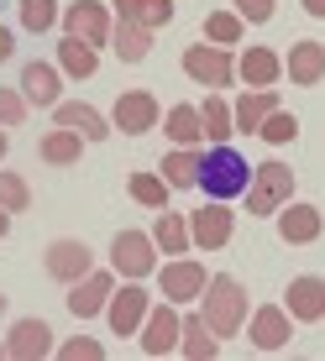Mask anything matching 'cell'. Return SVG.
<instances>
[{"label":"cell","mask_w":325,"mask_h":361,"mask_svg":"<svg viewBox=\"0 0 325 361\" xmlns=\"http://www.w3.org/2000/svg\"><path fill=\"white\" fill-rule=\"evenodd\" d=\"M110 47L121 53V63H142V58L153 53V32H147L142 21H116V32H110Z\"/></svg>","instance_id":"cb8c5ba5"},{"label":"cell","mask_w":325,"mask_h":361,"mask_svg":"<svg viewBox=\"0 0 325 361\" xmlns=\"http://www.w3.org/2000/svg\"><path fill=\"white\" fill-rule=\"evenodd\" d=\"M58 356H64V361H100V356H105V345L90 341V335H73V341L58 345Z\"/></svg>","instance_id":"8d00e7d4"},{"label":"cell","mask_w":325,"mask_h":361,"mask_svg":"<svg viewBox=\"0 0 325 361\" xmlns=\"http://www.w3.org/2000/svg\"><path fill=\"white\" fill-rule=\"evenodd\" d=\"M53 21H58L53 0H21V27H27V32H47Z\"/></svg>","instance_id":"e575fe53"},{"label":"cell","mask_w":325,"mask_h":361,"mask_svg":"<svg viewBox=\"0 0 325 361\" xmlns=\"http://www.w3.org/2000/svg\"><path fill=\"white\" fill-rule=\"evenodd\" d=\"M58 68L53 63H27L21 68V94H27V105H58Z\"/></svg>","instance_id":"603a6c76"},{"label":"cell","mask_w":325,"mask_h":361,"mask_svg":"<svg viewBox=\"0 0 325 361\" xmlns=\"http://www.w3.org/2000/svg\"><path fill=\"white\" fill-rule=\"evenodd\" d=\"M162 131H168L179 147H199V136H205V126H199V105H173Z\"/></svg>","instance_id":"83f0119b"},{"label":"cell","mask_w":325,"mask_h":361,"mask_svg":"<svg viewBox=\"0 0 325 361\" xmlns=\"http://www.w3.org/2000/svg\"><path fill=\"white\" fill-rule=\"evenodd\" d=\"M325 231V215L315 204H283L278 209V235L289 246H305V241H315V235Z\"/></svg>","instance_id":"ac0fdd59"},{"label":"cell","mask_w":325,"mask_h":361,"mask_svg":"<svg viewBox=\"0 0 325 361\" xmlns=\"http://www.w3.org/2000/svg\"><path fill=\"white\" fill-rule=\"evenodd\" d=\"M236 16H242V21H268L273 0H236Z\"/></svg>","instance_id":"f35d334b"},{"label":"cell","mask_w":325,"mask_h":361,"mask_svg":"<svg viewBox=\"0 0 325 361\" xmlns=\"http://www.w3.org/2000/svg\"><path fill=\"white\" fill-rule=\"evenodd\" d=\"M53 121L58 126H69V131H79L84 142H105L116 126H105V116H100L95 105H79V99H69V105H53Z\"/></svg>","instance_id":"d6986e66"},{"label":"cell","mask_w":325,"mask_h":361,"mask_svg":"<svg viewBox=\"0 0 325 361\" xmlns=\"http://www.w3.org/2000/svg\"><path fill=\"white\" fill-rule=\"evenodd\" d=\"M95 63H100V58H95V47H90V42H79V37L58 42V68H64V73H73V79H90Z\"/></svg>","instance_id":"f1b7e54d"},{"label":"cell","mask_w":325,"mask_h":361,"mask_svg":"<svg viewBox=\"0 0 325 361\" xmlns=\"http://www.w3.org/2000/svg\"><path fill=\"white\" fill-rule=\"evenodd\" d=\"M0 309H6V293H0Z\"/></svg>","instance_id":"f6af8a7d"},{"label":"cell","mask_w":325,"mask_h":361,"mask_svg":"<svg viewBox=\"0 0 325 361\" xmlns=\"http://www.w3.org/2000/svg\"><path fill=\"white\" fill-rule=\"evenodd\" d=\"M184 73H189L194 84H210V90H226L231 84V73H236V63H231V47H215V42H194L189 53H184Z\"/></svg>","instance_id":"5b68a950"},{"label":"cell","mask_w":325,"mask_h":361,"mask_svg":"<svg viewBox=\"0 0 325 361\" xmlns=\"http://www.w3.org/2000/svg\"><path fill=\"white\" fill-rule=\"evenodd\" d=\"M11 53H16V42H11V32H6V27H0V63H6V58H11Z\"/></svg>","instance_id":"60d3db41"},{"label":"cell","mask_w":325,"mask_h":361,"mask_svg":"<svg viewBox=\"0 0 325 361\" xmlns=\"http://www.w3.org/2000/svg\"><path fill=\"white\" fill-rule=\"evenodd\" d=\"M283 309H289L299 325L325 319V278H309V272H305V278H294L289 283V304H283Z\"/></svg>","instance_id":"5bb4252c"},{"label":"cell","mask_w":325,"mask_h":361,"mask_svg":"<svg viewBox=\"0 0 325 361\" xmlns=\"http://www.w3.org/2000/svg\"><path fill=\"white\" fill-rule=\"evenodd\" d=\"M305 11L309 16H325V0H305Z\"/></svg>","instance_id":"b9f144b4"},{"label":"cell","mask_w":325,"mask_h":361,"mask_svg":"<svg viewBox=\"0 0 325 361\" xmlns=\"http://www.w3.org/2000/svg\"><path fill=\"white\" fill-rule=\"evenodd\" d=\"M252 345L257 351H283V345H289V335H294V314L283 304H262L257 314H252Z\"/></svg>","instance_id":"30bf717a"},{"label":"cell","mask_w":325,"mask_h":361,"mask_svg":"<svg viewBox=\"0 0 325 361\" xmlns=\"http://www.w3.org/2000/svg\"><path fill=\"white\" fill-rule=\"evenodd\" d=\"M247 183H252V168H247V157L236 152V147L226 142H215L205 157H199V178H194V189H205V199H236V194H247Z\"/></svg>","instance_id":"6da1fadb"},{"label":"cell","mask_w":325,"mask_h":361,"mask_svg":"<svg viewBox=\"0 0 325 361\" xmlns=\"http://www.w3.org/2000/svg\"><path fill=\"white\" fill-rule=\"evenodd\" d=\"M79 152H84V136L69 131V126H58V131L42 136V157H47L53 168H73V163H79Z\"/></svg>","instance_id":"4316f807"},{"label":"cell","mask_w":325,"mask_h":361,"mask_svg":"<svg viewBox=\"0 0 325 361\" xmlns=\"http://www.w3.org/2000/svg\"><path fill=\"white\" fill-rule=\"evenodd\" d=\"M179 330H184V319H179V309L162 298V304L147 309V319H142V351L147 356H168V351H179Z\"/></svg>","instance_id":"ba28073f"},{"label":"cell","mask_w":325,"mask_h":361,"mask_svg":"<svg viewBox=\"0 0 325 361\" xmlns=\"http://www.w3.org/2000/svg\"><path fill=\"white\" fill-rule=\"evenodd\" d=\"M273 110H278V90H247V94L231 105V126L247 131V136H257L262 121H268Z\"/></svg>","instance_id":"e0dca14e"},{"label":"cell","mask_w":325,"mask_h":361,"mask_svg":"<svg viewBox=\"0 0 325 361\" xmlns=\"http://www.w3.org/2000/svg\"><path fill=\"white\" fill-rule=\"evenodd\" d=\"M205 37H210L215 47L242 42V16H236V11H210V16H205Z\"/></svg>","instance_id":"1f68e13d"},{"label":"cell","mask_w":325,"mask_h":361,"mask_svg":"<svg viewBox=\"0 0 325 361\" xmlns=\"http://www.w3.org/2000/svg\"><path fill=\"white\" fill-rule=\"evenodd\" d=\"M64 32L69 37H79V42H110V32H116V21H110V11L100 6V0H73V6L64 11Z\"/></svg>","instance_id":"52a82bcc"},{"label":"cell","mask_w":325,"mask_h":361,"mask_svg":"<svg viewBox=\"0 0 325 361\" xmlns=\"http://www.w3.org/2000/svg\"><path fill=\"white\" fill-rule=\"evenodd\" d=\"M0 157H6V131H0Z\"/></svg>","instance_id":"ee69618b"},{"label":"cell","mask_w":325,"mask_h":361,"mask_svg":"<svg viewBox=\"0 0 325 361\" xmlns=\"http://www.w3.org/2000/svg\"><path fill=\"white\" fill-rule=\"evenodd\" d=\"M116 21H136V0H116Z\"/></svg>","instance_id":"ab89813d"},{"label":"cell","mask_w":325,"mask_h":361,"mask_svg":"<svg viewBox=\"0 0 325 361\" xmlns=\"http://www.w3.org/2000/svg\"><path fill=\"white\" fill-rule=\"evenodd\" d=\"M110 293H116V283H110V272H84L79 283H73V293H69V309L79 319H95L100 309L110 304Z\"/></svg>","instance_id":"9a60e30c"},{"label":"cell","mask_w":325,"mask_h":361,"mask_svg":"<svg viewBox=\"0 0 325 361\" xmlns=\"http://www.w3.org/2000/svg\"><path fill=\"white\" fill-rule=\"evenodd\" d=\"M147 309H153V293H147L136 278H126V288L110 293L105 319H110V330H116V335H136V330H142V319H147Z\"/></svg>","instance_id":"8992f818"},{"label":"cell","mask_w":325,"mask_h":361,"mask_svg":"<svg viewBox=\"0 0 325 361\" xmlns=\"http://www.w3.org/2000/svg\"><path fill=\"white\" fill-rule=\"evenodd\" d=\"M131 199L136 204H147V209H168V183L158 178V173H131Z\"/></svg>","instance_id":"4dcf8cb0"},{"label":"cell","mask_w":325,"mask_h":361,"mask_svg":"<svg viewBox=\"0 0 325 361\" xmlns=\"http://www.w3.org/2000/svg\"><path fill=\"white\" fill-rule=\"evenodd\" d=\"M236 73H242L252 90H273V84H278V73H283V58L273 53V47H247L242 63H236Z\"/></svg>","instance_id":"7402d4cb"},{"label":"cell","mask_w":325,"mask_h":361,"mask_svg":"<svg viewBox=\"0 0 325 361\" xmlns=\"http://www.w3.org/2000/svg\"><path fill=\"white\" fill-rule=\"evenodd\" d=\"M32 204V189H27V178H16V173H0V209H27Z\"/></svg>","instance_id":"836d02e7"},{"label":"cell","mask_w":325,"mask_h":361,"mask_svg":"<svg viewBox=\"0 0 325 361\" xmlns=\"http://www.w3.org/2000/svg\"><path fill=\"white\" fill-rule=\"evenodd\" d=\"M199 298H205V325L215 330V335H236V330L247 325V288L236 278H226V272L210 278Z\"/></svg>","instance_id":"7a4b0ae2"},{"label":"cell","mask_w":325,"mask_h":361,"mask_svg":"<svg viewBox=\"0 0 325 361\" xmlns=\"http://www.w3.org/2000/svg\"><path fill=\"white\" fill-rule=\"evenodd\" d=\"M220 351V335L205 325V314H184V330H179V356L184 361H210Z\"/></svg>","instance_id":"44dd1931"},{"label":"cell","mask_w":325,"mask_h":361,"mask_svg":"<svg viewBox=\"0 0 325 361\" xmlns=\"http://www.w3.org/2000/svg\"><path fill=\"white\" fill-rule=\"evenodd\" d=\"M47 351H53V330H47L42 319H21V325L11 330V341H6L11 361H42Z\"/></svg>","instance_id":"2e32d148"},{"label":"cell","mask_w":325,"mask_h":361,"mask_svg":"<svg viewBox=\"0 0 325 361\" xmlns=\"http://www.w3.org/2000/svg\"><path fill=\"white\" fill-rule=\"evenodd\" d=\"M283 68H289V84H320L325 79V42H309V37L294 42Z\"/></svg>","instance_id":"ffe728a7"},{"label":"cell","mask_w":325,"mask_h":361,"mask_svg":"<svg viewBox=\"0 0 325 361\" xmlns=\"http://www.w3.org/2000/svg\"><path fill=\"white\" fill-rule=\"evenodd\" d=\"M21 116H27V94H16V90H0V126H16Z\"/></svg>","instance_id":"74e56055"},{"label":"cell","mask_w":325,"mask_h":361,"mask_svg":"<svg viewBox=\"0 0 325 361\" xmlns=\"http://www.w3.org/2000/svg\"><path fill=\"white\" fill-rule=\"evenodd\" d=\"M110 267H116L121 278H136V283H142L147 272H158L153 235H147V231H121L116 241H110Z\"/></svg>","instance_id":"277c9868"},{"label":"cell","mask_w":325,"mask_h":361,"mask_svg":"<svg viewBox=\"0 0 325 361\" xmlns=\"http://www.w3.org/2000/svg\"><path fill=\"white\" fill-rule=\"evenodd\" d=\"M153 246L162 252H189V220L179 215V209H158V226H153Z\"/></svg>","instance_id":"484cf974"},{"label":"cell","mask_w":325,"mask_h":361,"mask_svg":"<svg viewBox=\"0 0 325 361\" xmlns=\"http://www.w3.org/2000/svg\"><path fill=\"white\" fill-rule=\"evenodd\" d=\"M42 267H47V278H58V283H79L84 272H95L90 267V246L84 241H53L47 246V257H42Z\"/></svg>","instance_id":"8fae6325"},{"label":"cell","mask_w":325,"mask_h":361,"mask_svg":"<svg viewBox=\"0 0 325 361\" xmlns=\"http://www.w3.org/2000/svg\"><path fill=\"white\" fill-rule=\"evenodd\" d=\"M6 231H11V209H0V241H6Z\"/></svg>","instance_id":"7bdbcfd3"},{"label":"cell","mask_w":325,"mask_h":361,"mask_svg":"<svg viewBox=\"0 0 325 361\" xmlns=\"http://www.w3.org/2000/svg\"><path fill=\"white\" fill-rule=\"evenodd\" d=\"M136 21H142L147 32H162L173 21V0H136Z\"/></svg>","instance_id":"d590c367"},{"label":"cell","mask_w":325,"mask_h":361,"mask_svg":"<svg viewBox=\"0 0 325 361\" xmlns=\"http://www.w3.org/2000/svg\"><path fill=\"white\" fill-rule=\"evenodd\" d=\"M199 293H205V267L199 262L179 257V262L162 267V298H168V304H194Z\"/></svg>","instance_id":"7c38bea8"},{"label":"cell","mask_w":325,"mask_h":361,"mask_svg":"<svg viewBox=\"0 0 325 361\" xmlns=\"http://www.w3.org/2000/svg\"><path fill=\"white\" fill-rule=\"evenodd\" d=\"M231 226H236L231 209H220V199H215L210 209H194L189 215V241L205 246V252H220V246L231 241Z\"/></svg>","instance_id":"4fadbf2b"},{"label":"cell","mask_w":325,"mask_h":361,"mask_svg":"<svg viewBox=\"0 0 325 361\" xmlns=\"http://www.w3.org/2000/svg\"><path fill=\"white\" fill-rule=\"evenodd\" d=\"M199 126H205V136H210V142H231V105H226V99H220V94H210L205 99V105H199Z\"/></svg>","instance_id":"f546056e"},{"label":"cell","mask_w":325,"mask_h":361,"mask_svg":"<svg viewBox=\"0 0 325 361\" xmlns=\"http://www.w3.org/2000/svg\"><path fill=\"white\" fill-rule=\"evenodd\" d=\"M199 147H179V152H168L162 157V183L168 189H194V178H199Z\"/></svg>","instance_id":"d4e9b609"},{"label":"cell","mask_w":325,"mask_h":361,"mask_svg":"<svg viewBox=\"0 0 325 361\" xmlns=\"http://www.w3.org/2000/svg\"><path fill=\"white\" fill-rule=\"evenodd\" d=\"M110 126H121L126 136H142V131H153V126H158V99L147 94V90H126V94H116V110H110Z\"/></svg>","instance_id":"9c48e42d"},{"label":"cell","mask_w":325,"mask_h":361,"mask_svg":"<svg viewBox=\"0 0 325 361\" xmlns=\"http://www.w3.org/2000/svg\"><path fill=\"white\" fill-rule=\"evenodd\" d=\"M257 136H262V142H273V147H283V142H294V136H299V121L278 105L268 121H262V131H257Z\"/></svg>","instance_id":"d6a6232c"},{"label":"cell","mask_w":325,"mask_h":361,"mask_svg":"<svg viewBox=\"0 0 325 361\" xmlns=\"http://www.w3.org/2000/svg\"><path fill=\"white\" fill-rule=\"evenodd\" d=\"M294 194V173L283 163H257L247 183V215H278Z\"/></svg>","instance_id":"3957f363"}]
</instances>
